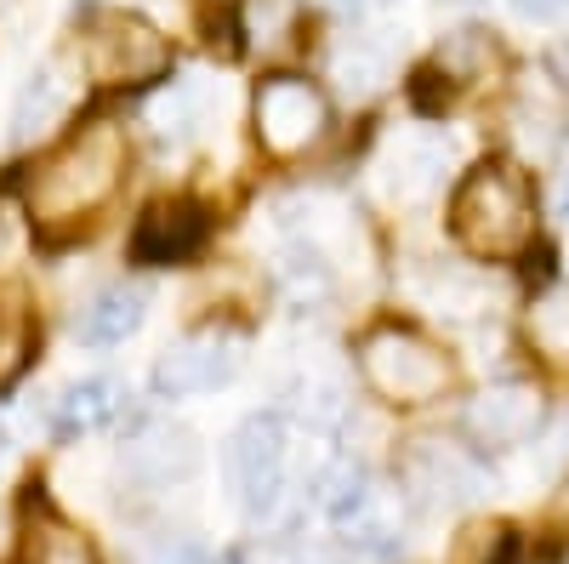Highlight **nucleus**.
<instances>
[{
  "label": "nucleus",
  "mask_w": 569,
  "mask_h": 564,
  "mask_svg": "<svg viewBox=\"0 0 569 564\" xmlns=\"http://www.w3.org/2000/svg\"><path fill=\"white\" fill-rule=\"evenodd\" d=\"M80 63L98 86H142L171 69V40L137 12H91L80 34Z\"/></svg>",
  "instance_id": "39448f33"
},
{
  "label": "nucleus",
  "mask_w": 569,
  "mask_h": 564,
  "mask_svg": "<svg viewBox=\"0 0 569 564\" xmlns=\"http://www.w3.org/2000/svg\"><path fill=\"white\" fill-rule=\"evenodd\" d=\"M126 182V131L114 120L80 126L58 155H46L29 177V217L46 234H69L91 222Z\"/></svg>",
  "instance_id": "f257e3e1"
},
{
  "label": "nucleus",
  "mask_w": 569,
  "mask_h": 564,
  "mask_svg": "<svg viewBox=\"0 0 569 564\" xmlns=\"http://www.w3.org/2000/svg\"><path fill=\"white\" fill-rule=\"evenodd\" d=\"M547 531H552L558 542H569V474H563V485H558L552 502H547Z\"/></svg>",
  "instance_id": "bb28decb"
},
{
  "label": "nucleus",
  "mask_w": 569,
  "mask_h": 564,
  "mask_svg": "<svg viewBox=\"0 0 569 564\" xmlns=\"http://www.w3.org/2000/svg\"><path fill=\"white\" fill-rule=\"evenodd\" d=\"M330 75H337L353 98H370V91H382L393 80V52H388V46H376V40H365V34H353L348 46H337Z\"/></svg>",
  "instance_id": "dca6fc26"
},
{
  "label": "nucleus",
  "mask_w": 569,
  "mask_h": 564,
  "mask_svg": "<svg viewBox=\"0 0 569 564\" xmlns=\"http://www.w3.org/2000/svg\"><path fill=\"white\" fill-rule=\"evenodd\" d=\"M439 177H445V144H433V137H410V144L393 149V195L399 200L433 195Z\"/></svg>",
  "instance_id": "f3484780"
},
{
  "label": "nucleus",
  "mask_w": 569,
  "mask_h": 564,
  "mask_svg": "<svg viewBox=\"0 0 569 564\" xmlns=\"http://www.w3.org/2000/svg\"><path fill=\"white\" fill-rule=\"evenodd\" d=\"M200 240H206V211L194 200H154L131 228V257L149 263V268L182 263V257L200 251Z\"/></svg>",
  "instance_id": "9d476101"
},
{
  "label": "nucleus",
  "mask_w": 569,
  "mask_h": 564,
  "mask_svg": "<svg viewBox=\"0 0 569 564\" xmlns=\"http://www.w3.org/2000/svg\"><path fill=\"white\" fill-rule=\"evenodd\" d=\"M240 370V337L233 332H194L160 354L154 365V394L160 399H194L222 388L228 376Z\"/></svg>",
  "instance_id": "0eeeda50"
},
{
  "label": "nucleus",
  "mask_w": 569,
  "mask_h": 564,
  "mask_svg": "<svg viewBox=\"0 0 569 564\" xmlns=\"http://www.w3.org/2000/svg\"><path fill=\"white\" fill-rule=\"evenodd\" d=\"M34 359V314L18 286H0V388H12Z\"/></svg>",
  "instance_id": "2eb2a0df"
},
{
  "label": "nucleus",
  "mask_w": 569,
  "mask_h": 564,
  "mask_svg": "<svg viewBox=\"0 0 569 564\" xmlns=\"http://www.w3.org/2000/svg\"><path fill=\"white\" fill-rule=\"evenodd\" d=\"M541 422H547V399L536 383H496L479 399H467L461 410V428L485 451H512V445L536 439Z\"/></svg>",
  "instance_id": "6e6552de"
},
{
  "label": "nucleus",
  "mask_w": 569,
  "mask_h": 564,
  "mask_svg": "<svg viewBox=\"0 0 569 564\" xmlns=\"http://www.w3.org/2000/svg\"><path fill=\"white\" fill-rule=\"evenodd\" d=\"M137 325H142V291L137 286H109V291H98V297L86 303L80 337L91 348H114V343H126L137 332Z\"/></svg>",
  "instance_id": "4468645a"
},
{
  "label": "nucleus",
  "mask_w": 569,
  "mask_h": 564,
  "mask_svg": "<svg viewBox=\"0 0 569 564\" xmlns=\"http://www.w3.org/2000/svg\"><path fill=\"white\" fill-rule=\"evenodd\" d=\"M359 376L388 405H427L450 388V359L439 343H427L410 325H376L359 343Z\"/></svg>",
  "instance_id": "20e7f679"
},
{
  "label": "nucleus",
  "mask_w": 569,
  "mask_h": 564,
  "mask_svg": "<svg viewBox=\"0 0 569 564\" xmlns=\"http://www.w3.org/2000/svg\"><path fill=\"white\" fill-rule=\"evenodd\" d=\"M558 217L569 222V166H563V182H558Z\"/></svg>",
  "instance_id": "c756f323"
},
{
  "label": "nucleus",
  "mask_w": 569,
  "mask_h": 564,
  "mask_svg": "<svg viewBox=\"0 0 569 564\" xmlns=\"http://www.w3.org/2000/svg\"><path fill=\"white\" fill-rule=\"evenodd\" d=\"M450 228L479 263H512L536 240V188L512 160L472 166L450 200Z\"/></svg>",
  "instance_id": "f03ea898"
},
{
  "label": "nucleus",
  "mask_w": 569,
  "mask_h": 564,
  "mask_svg": "<svg viewBox=\"0 0 569 564\" xmlns=\"http://www.w3.org/2000/svg\"><path fill=\"white\" fill-rule=\"evenodd\" d=\"M359 7H382V0H359Z\"/></svg>",
  "instance_id": "2f4dec72"
},
{
  "label": "nucleus",
  "mask_w": 569,
  "mask_h": 564,
  "mask_svg": "<svg viewBox=\"0 0 569 564\" xmlns=\"http://www.w3.org/2000/svg\"><path fill=\"white\" fill-rule=\"evenodd\" d=\"M200 467V439L188 428H149L126 445V474L149 491H171Z\"/></svg>",
  "instance_id": "9b49d317"
},
{
  "label": "nucleus",
  "mask_w": 569,
  "mask_h": 564,
  "mask_svg": "<svg viewBox=\"0 0 569 564\" xmlns=\"http://www.w3.org/2000/svg\"><path fill=\"white\" fill-rule=\"evenodd\" d=\"M399 525H405V520H399V502H393L388 491L370 485V496L359 502V513H353L342 531H348V542H359V547H370V553H382V547L399 542Z\"/></svg>",
  "instance_id": "412c9836"
},
{
  "label": "nucleus",
  "mask_w": 569,
  "mask_h": 564,
  "mask_svg": "<svg viewBox=\"0 0 569 564\" xmlns=\"http://www.w3.org/2000/svg\"><path fill=\"white\" fill-rule=\"evenodd\" d=\"M228 485L246 502L251 520L262 525H284L291 520V422L257 410L246 416L228 439Z\"/></svg>",
  "instance_id": "7ed1b4c3"
},
{
  "label": "nucleus",
  "mask_w": 569,
  "mask_h": 564,
  "mask_svg": "<svg viewBox=\"0 0 569 564\" xmlns=\"http://www.w3.org/2000/svg\"><path fill=\"white\" fill-rule=\"evenodd\" d=\"M257 144L273 155V160H297L308 155L325 126H330V103H325V91L302 75H273L257 86Z\"/></svg>",
  "instance_id": "423d86ee"
},
{
  "label": "nucleus",
  "mask_w": 569,
  "mask_h": 564,
  "mask_svg": "<svg viewBox=\"0 0 569 564\" xmlns=\"http://www.w3.org/2000/svg\"><path fill=\"white\" fill-rule=\"evenodd\" d=\"M284 564H342V558H330V553H302V558H284Z\"/></svg>",
  "instance_id": "7c9ffc66"
},
{
  "label": "nucleus",
  "mask_w": 569,
  "mask_h": 564,
  "mask_svg": "<svg viewBox=\"0 0 569 564\" xmlns=\"http://www.w3.org/2000/svg\"><path fill=\"white\" fill-rule=\"evenodd\" d=\"M279 279H284V291H291V303H302V308L330 297V268L313 251H291L279 263Z\"/></svg>",
  "instance_id": "393cba45"
},
{
  "label": "nucleus",
  "mask_w": 569,
  "mask_h": 564,
  "mask_svg": "<svg viewBox=\"0 0 569 564\" xmlns=\"http://www.w3.org/2000/svg\"><path fill=\"white\" fill-rule=\"evenodd\" d=\"M507 547H512V542H507V525H496V520H472V525L456 531L445 564H501Z\"/></svg>",
  "instance_id": "5701e85b"
},
{
  "label": "nucleus",
  "mask_w": 569,
  "mask_h": 564,
  "mask_svg": "<svg viewBox=\"0 0 569 564\" xmlns=\"http://www.w3.org/2000/svg\"><path fill=\"white\" fill-rule=\"evenodd\" d=\"M29 564H98V553L58 513H34L29 520Z\"/></svg>",
  "instance_id": "6ab92c4d"
},
{
  "label": "nucleus",
  "mask_w": 569,
  "mask_h": 564,
  "mask_svg": "<svg viewBox=\"0 0 569 564\" xmlns=\"http://www.w3.org/2000/svg\"><path fill=\"white\" fill-rule=\"evenodd\" d=\"M149 126H154V137H188L200 126V91L194 86H166L160 98L149 103Z\"/></svg>",
  "instance_id": "b1692460"
},
{
  "label": "nucleus",
  "mask_w": 569,
  "mask_h": 564,
  "mask_svg": "<svg viewBox=\"0 0 569 564\" xmlns=\"http://www.w3.org/2000/svg\"><path fill=\"white\" fill-rule=\"evenodd\" d=\"M120 410H126V388L114 383V376H80V383H69L52 399V422H58V434H69V439L109 428Z\"/></svg>",
  "instance_id": "f8f14e48"
},
{
  "label": "nucleus",
  "mask_w": 569,
  "mask_h": 564,
  "mask_svg": "<svg viewBox=\"0 0 569 564\" xmlns=\"http://www.w3.org/2000/svg\"><path fill=\"white\" fill-rule=\"evenodd\" d=\"M547 69H552V80H563V91H569V34H558V40H552Z\"/></svg>",
  "instance_id": "c85d7f7f"
},
{
  "label": "nucleus",
  "mask_w": 569,
  "mask_h": 564,
  "mask_svg": "<svg viewBox=\"0 0 569 564\" xmlns=\"http://www.w3.org/2000/svg\"><path fill=\"white\" fill-rule=\"evenodd\" d=\"M74 103V91L58 69H34L29 86L18 91V103H12V144H34V137H46Z\"/></svg>",
  "instance_id": "ddd939ff"
},
{
  "label": "nucleus",
  "mask_w": 569,
  "mask_h": 564,
  "mask_svg": "<svg viewBox=\"0 0 569 564\" xmlns=\"http://www.w3.org/2000/svg\"><path fill=\"white\" fill-rule=\"evenodd\" d=\"M530 343H536L547 359L569 365V286H563V291H547V297L530 308Z\"/></svg>",
  "instance_id": "4be33fe9"
},
{
  "label": "nucleus",
  "mask_w": 569,
  "mask_h": 564,
  "mask_svg": "<svg viewBox=\"0 0 569 564\" xmlns=\"http://www.w3.org/2000/svg\"><path fill=\"white\" fill-rule=\"evenodd\" d=\"M399 479L410 485L416 502L439 507V502H467L485 491V467L472 462V451L450 445V439H410L405 462H399Z\"/></svg>",
  "instance_id": "1a4fd4ad"
},
{
  "label": "nucleus",
  "mask_w": 569,
  "mask_h": 564,
  "mask_svg": "<svg viewBox=\"0 0 569 564\" xmlns=\"http://www.w3.org/2000/svg\"><path fill=\"white\" fill-rule=\"evenodd\" d=\"M496 40L485 34V29H456V34H445V46H439V58H433V69L445 75V80H456V86H472V80H485L490 69H496Z\"/></svg>",
  "instance_id": "a211bd4d"
},
{
  "label": "nucleus",
  "mask_w": 569,
  "mask_h": 564,
  "mask_svg": "<svg viewBox=\"0 0 569 564\" xmlns=\"http://www.w3.org/2000/svg\"><path fill=\"white\" fill-rule=\"evenodd\" d=\"M313 496H319L330 525H348L353 513H359V502L370 496V474H365L359 462H330L325 474L313 479Z\"/></svg>",
  "instance_id": "aec40b11"
},
{
  "label": "nucleus",
  "mask_w": 569,
  "mask_h": 564,
  "mask_svg": "<svg viewBox=\"0 0 569 564\" xmlns=\"http://www.w3.org/2000/svg\"><path fill=\"white\" fill-rule=\"evenodd\" d=\"M142 564H211V553L200 542H188V536H166V542H154L149 553H142Z\"/></svg>",
  "instance_id": "a878e982"
},
{
  "label": "nucleus",
  "mask_w": 569,
  "mask_h": 564,
  "mask_svg": "<svg viewBox=\"0 0 569 564\" xmlns=\"http://www.w3.org/2000/svg\"><path fill=\"white\" fill-rule=\"evenodd\" d=\"M512 12H518V18H536V23H547V18L569 12V0H512Z\"/></svg>",
  "instance_id": "cd10ccee"
}]
</instances>
